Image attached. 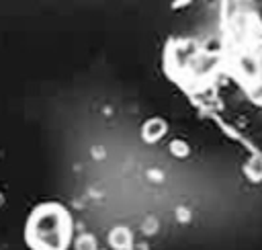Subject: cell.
I'll return each instance as SVG.
<instances>
[{
    "mask_svg": "<svg viewBox=\"0 0 262 250\" xmlns=\"http://www.w3.org/2000/svg\"><path fill=\"white\" fill-rule=\"evenodd\" d=\"M72 238V219L59 203L39 205L27 221V242L33 250H66Z\"/></svg>",
    "mask_w": 262,
    "mask_h": 250,
    "instance_id": "cell-1",
    "label": "cell"
}]
</instances>
